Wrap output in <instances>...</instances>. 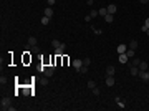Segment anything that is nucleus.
Masks as SVG:
<instances>
[{
    "label": "nucleus",
    "instance_id": "nucleus-1",
    "mask_svg": "<svg viewBox=\"0 0 149 111\" xmlns=\"http://www.w3.org/2000/svg\"><path fill=\"white\" fill-rule=\"evenodd\" d=\"M10 106H12L10 98H8V96H3V98H2V101H0V110H2V111H5V110H8Z\"/></svg>",
    "mask_w": 149,
    "mask_h": 111
},
{
    "label": "nucleus",
    "instance_id": "nucleus-2",
    "mask_svg": "<svg viewBox=\"0 0 149 111\" xmlns=\"http://www.w3.org/2000/svg\"><path fill=\"white\" fill-rule=\"evenodd\" d=\"M17 91H22V93L27 94V96L35 94V93H33V88H30V86H18V88H17Z\"/></svg>",
    "mask_w": 149,
    "mask_h": 111
},
{
    "label": "nucleus",
    "instance_id": "nucleus-3",
    "mask_svg": "<svg viewBox=\"0 0 149 111\" xmlns=\"http://www.w3.org/2000/svg\"><path fill=\"white\" fill-rule=\"evenodd\" d=\"M71 65H73V68H75L76 71H80V68L83 67V60L81 58H75V60L71 61Z\"/></svg>",
    "mask_w": 149,
    "mask_h": 111
},
{
    "label": "nucleus",
    "instance_id": "nucleus-4",
    "mask_svg": "<svg viewBox=\"0 0 149 111\" xmlns=\"http://www.w3.org/2000/svg\"><path fill=\"white\" fill-rule=\"evenodd\" d=\"M65 50H66V43H63L60 48H55V56H63L65 55Z\"/></svg>",
    "mask_w": 149,
    "mask_h": 111
},
{
    "label": "nucleus",
    "instance_id": "nucleus-5",
    "mask_svg": "<svg viewBox=\"0 0 149 111\" xmlns=\"http://www.w3.org/2000/svg\"><path fill=\"white\" fill-rule=\"evenodd\" d=\"M55 68H56V67H53V65H50V67L46 68V70H45V73H43V75H45L46 78H51V76H53V73H55Z\"/></svg>",
    "mask_w": 149,
    "mask_h": 111
},
{
    "label": "nucleus",
    "instance_id": "nucleus-6",
    "mask_svg": "<svg viewBox=\"0 0 149 111\" xmlns=\"http://www.w3.org/2000/svg\"><path fill=\"white\" fill-rule=\"evenodd\" d=\"M143 81H149V71L148 70H144V71H139V75H138Z\"/></svg>",
    "mask_w": 149,
    "mask_h": 111
},
{
    "label": "nucleus",
    "instance_id": "nucleus-7",
    "mask_svg": "<svg viewBox=\"0 0 149 111\" xmlns=\"http://www.w3.org/2000/svg\"><path fill=\"white\" fill-rule=\"evenodd\" d=\"M105 83H106V86L108 88H111V86H114V76H106V80H105Z\"/></svg>",
    "mask_w": 149,
    "mask_h": 111
},
{
    "label": "nucleus",
    "instance_id": "nucleus-8",
    "mask_svg": "<svg viewBox=\"0 0 149 111\" xmlns=\"http://www.w3.org/2000/svg\"><path fill=\"white\" fill-rule=\"evenodd\" d=\"M114 73H116V68L114 67H106V76H114Z\"/></svg>",
    "mask_w": 149,
    "mask_h": 111
},
{
    "label": "nucleus",
    "instance_id": "nucleus-9",
    "mask_svg": "<svg viewBox=\"0 0 149 111\" xmlns=\"http://www.w3.org/2000/svg\"><path fill=\"white\" fill-rule=\"evenodd\" d=\"M118 60H119V63H121V65H124V63H128V61H129V58H128L126 53H119V58H118Z\"/></svg>",
    "mask_w": 149,
    "mask_h": 111
},
{
    "label": "nucleus",
    "instance_id": "nucleus-10",
    "mask_svg": "<svg viewBox=\"0 0 149 111\" xmlns=\"http://www.w3.org/2000/svg\"><path fill=\"white\" fill-rule=\"evenodd\" d=\"M106 8H108V13H111V15H114L116 10H118V7H116L114 3H109V5L106 7Z\"/></svg>",
    "mask_w": 149,
    "mask_h": 111
},
{
    "label": "nucleus",
    "instance_id": "nucleus-11",
    "mask_svg": "<svg viewBox=\"0 0 149 111\" xmlns=\"http://www.w3.org/2000/svg\"><path fill=\"white\" fill-rule=\"evenodd\" d=\"M43 15H45V17H50V18H51V17H53V8H51V7H46V8L43 10Z\"/></svg>",
    "mask_w": 149,
    "mask_h": 111
},
{
    "label": "nucleus",
    "instance_id": "nucleus-12",
    "mask_svg": "<svg viewBox=\"0 0 149 111\" xmlns=\"http://www.w3.org/2000/svg\"><path fill=\"white\" fill-rule=\"evenodd\" d=\"M129 73H131L132 76H138L139 75V67H134V65H132V67L129 68Z\"/></svg>",
    "mask_w": 149,
    "mask_h": 111
},
{
    "label": "nucleus",
    "instance_id": "nucleus-13",
    "mask_svg": "<svg viewBox=\"0 0 149 111\" xmlns=\"http://www.w3.org/2000/svg\"><path fill=\"white\" fill-rule=\"evenodd\" d=\"M27 43H28V46H33V45H38V40L35 38V37H30L27 40Z\"/></svg>",
    "mask_w": 149,
    "mask_h": 111
},
{
    "label": "nucleus",
    "instance_id": "nucleus-14",
    "mask_svg": "<svg viewBox=\"0 0 149 111\" xmlns=\"http://www.w3.org/2000/svg\"><path fill=\"white\" fill-rule=\"evenodd\" d=\"M116 50H118V53H126L128 46H126L124 43H121V45H118V48H116Z\"/></svg>",
    "mask_w": 149,
    "mask_h": 111
},
{
    "label": "nucleus",
    "instance_id": "nucleus-15",
    "mask_svg": "<svg viewBox=\"0 0 149 111\" xmlns=\"http://www.w3.org/2000/svg\"><path fill=\"white\" fill-rule=\"evenodd\" d=\"M148 68H149V65L146 63V61L141 60V63H139V71H144V70H148Z\"/></svg>",
    "mask_w": 149,
    "mask_h": 111
},
{
    "label": "nucleus",
    "instance_id": "nucleus-16",
    "mask_svg": "<svg viewBox=\"0 0 149 111\" xmlns=\"http://www.w3.org/2000/svg\"><path fill=\"white\" fill-rule=\"evenodd\" d=\"M98 13L101 15V17H106V15H108V8H106V7H101V8L98 10Z\"/></svg>",
    "mask_w": 149,
    "mask_h": 111
},
{
    "label": "nucleus",
    "instance_id": "nucleus-17",
    "mask_svg": "<svg viewBox=\"0 0 149 111\" xmlns=\"http://www.w3.org/2000/svg\"><path fill=\"white\" fill-rule=\"evenodd\" d=\"M61 45L63 43H61L60 40H51V46H53V48H60Z\"/></svg>",
    "mask_w": 149,
    "mask_h": 111
},
{
    "label": "nucleus",
    "instance_id": "nucleus-18",
    "mask_svg": "<svg viewBox=\"0 0 149 111\" xmlns=\"http://www.w3.org/2000/svg\"><path fill=\"white\" fill-rule=\"evenodd\" d=\"M113 20H114V15H111V13H108L105 17V22L106 23H113Z\"/></svg>",
    "mask_w": 149,
    "mask_h": 111
},
{
    "label": "nucleus",
    "instance_id": "nucleus-19",
    "mask_svg": "<svg viewBox=\"0 0 149 111\" xmlns=\"http://www.w3.org/2000/svg\"><path fill=\"white\" fill-rule=\"evenodd\" d=\"M129 48L136 50V48H138V40H131V42H129Z\"/></svg>",
    "mask_w": 149,
    "mask_h": 111
},
{
    "label": "nucleus",
    "instance_id": "nucleus-20",
    "mask_svg": "<svg viewBox=\"0 0 149 111\" xmlns=\"http://www.w3.org/2000/svg\"><path fill=\"white\" fill-rule=\"evenodd\" d=\"M30 51L32 53H40V46L38 45H33V46H30Z\"/></svg>",
    "mask_w": 149,
    "mask_h": 111
},
{
    "label": "nucleus",
    "instance_id": "nucleus-21",
    "mask_svg": "<svg viewBox=\"0 0 149 111\" xmlns=\"http://www.w3.org/2000/svg\"><path fill=\"white\" fill-rule=\"evenodd\" d=\"M83 65H85V67H89V65H91V58H89V56L83 58Z\"/></svg>",
    "mask_w": 149,
    "mask_h": 111
},
{
    "label": "nucleus",
    "instance_id": "nucleus-22",
    "mask_svg": "<svg viewBox=\"0 0 149 111\" xmlns=\"http://www.w3.org/2000/svg\"><path fill=\"white\" fill-rule=\"evenodd\" d=\"M126 55H128V58H132V56H134V50H132V48H128Z\"/></svg>",
    "mask_w": 149,
    "mask_h": 111
},
{
    "label": "nucleus",
    "instance_id": "nucleus-23",
    "mask_svg": "<svg viewBox=\"0 0 149 111\" xmlns=\"http://www.w3.org/2000/svg\"><path fill=\"white\" fill-rule=\"evenodd\" d=\"M48 23H50V17H45L43 15L42 17V25H48Z\"/></svg>",
    "mask_w": 149,
    "mask_h": 111
},
{
    "label": "nucleus",
    "instance_id": "nucleus-24",
    "mask_svg": "<svg viewBox=\"0 0 149 111\" xmlns=\"http://www.w3.org/2000/svg\"><path fill=\"white\" fill-rule=\"evenodd\" d=\"M116 103H118V106H119V108H121V110H124V108H126V103H124V101L118 100V101H116Z\"/></svg>",
    "mask_w": 149,
    "mask_h": 111
},
{
    "label": "nucleus",
    "instance_id": "nucleus-25",
    "mask_svg": "<svg viewBox=\"0 0 149 111\" xmlns=\"http://www.w3.org/2000/svg\"><path fill=\"white\" fill-rule=\"evenodd\" d=\"M98 15H99V13H98V10H91V12H89V17H91V18H96Z\"/></svg>",
    "mask_w": 149,
    "mask_h": 111
},
{
    "label": "nucleus",
    "instance_id": "nucleus-26",
    "mask_svg": "<svg viewBox=\"0 0 149 111\" xmlns=\"http://www.w3.org/2000/svg\"><path fill=\"white\" fill-rule=\"evenodd\" d=\"M80 73H81V75H86V73H88V67H85V65H83V67L80 68Z\"/></svg>",
    "mask_w": 149,
    "mask_h": 111
},
{
    "label": "nucleus",
    "instance_id": "nucleus-27",
    "mask_svg": "<svg viewBox=\"0 0 149 111\" xmlns=\"http://www.w3.org/2000/svg\"><path fill=\"white\" fill-rule=\"evenodd\" d=\"M94 86H96V83H94L93 80H89V81H88V88H89V89H93Z\"/></svg>",
    "mask_w": 149,
    "mask_h": 111
},
{
    "label": "nucleus",
    "instance_id": "nucleus-28",
    "mask_svg": "<svg viewBox=\"0 0 149 111\" xmlns=\"http://www.w3.org/2000/svg\"><path fill=\"white\" fill-rule=\"evenodd\" d=\"M7 81H8V80H7V76H2V78H0V85H2V86H3V85H7Z\"/></svg>",
    "mask_w": 149,
    "mask_h": 111
},
{
    "label": "nucleus",
    "instance_id": "nucleus-29",
    "mask_svg": "<svg viewBox=\"0 0 149 111\" xmlns=\"http://www.w3.org/2000/svg\"><path fill=\"white\" fill-rule=\"evenodd\" d=\"M46 68H48L46 65H42V67H38V71L40 73H45V70H46Z\"/></svg>",
    "mask_w": 149,
    "mask_h": 111
},
{
    "label": "nucleus",
    "instance_id": "nucleus-30",
    "mask_svg": "<svg viewBox=\"0 0 149 111\" xmlns=\"http://www.w3.org/2000/svg\"><path fill=\"white\" fill-rule=\"evenodd\" d=\"M99 93H101V91H99V88H98V86H94V88H93V94H96V96H98Z\"/></svg>",
    "mask_w": 149,
    "mask_h": 111
},
{
    "label": "nucleus",
    "instance_id": "nucleus-31",
    "mask_svg": "<svg viewBox=\"0 0 149 111\" xmlns=\"http://www.w3.org/2000/svg\"><path fill=\"white\" fill-rule=\"evenodd\" d=\"M139 63H141V60H139V58H136V60H132V65H134V67H139Z\"/></svg>",
    "mask_w": 149,
    "mask_h": 111
},
{
    "label": "nucleus",
    "instance_id": "nucleus-32",
    "mask_svg": "<svg viewBox=\"0 0 149 111\" xmlns=\"http://www.w3.org/2000/svg\"><path fill=\"white\" fill-rule=\"evenodd\" d=\"M55 2H56V0H46V3H48V7H53V5H55Z\"/></svg>",
    "mask_w": 149,
    "mask_h": 111
},
{
    "label": "nucleus",
    "instance_id": "nucleus-33",
    "mask_svg": "<svg viewBox=\"0 0 149 111\" xmlns=\"http://www.w3.org/2000/svg\"><path fill=\"white\" fill-rule=\"evenodd\" d=\"M93 32H94L96 35H99V33H101V30H99V28H93Z\"/></svg>",
    "mask_w": 149,
    "mask_h": 111
},
{
    "label": "nucleus",
    "instance_id": "nucleus-34",
    "mask_svg": "<svg viewBox=\"0 0 149 111\" xmlns=\"http://www.w3.org/2000/svg\"><path fill=\"white\" fill-rule=\"evenodd\" d=\"M141 30H143V32H144V33H146V32H148V30H149V28H148V27H146V25H143V27H141Z\"/></svg>",
    "mask_w": 149,
    "mask_h": 111
},
{
    "label": "nucleus",
    "instance_id": "nucleus-35",
    "mask_svg": "<svg viewBox=\"0 0 149 111\" xmlns=\"http://www.w3.org/2000/svg\"><path fill=\"white\" fill-rule=\"evenodd\" d=\"M144 25H146V27H148V28H149V17H148V18H146V22H144Z\"/></svg>",
    "mask_w": 149,
    "mask_h": 111
},
{
    "label": "nucleus",
    "instance_id": "nucleus-36",
    "mask_svg": "<svg viewBox=\"0 0 149 111\" xmlns=\"http://www.w3.org/2000/svg\"><path fill=\"white\" fill-rule=\"evenodd\" d=\"M139 2H141V3H148L149 0H139Z\"/></svg>",
    "mask_w": 149,
    "mask_h": 111
},
{
    "label": "nucleus",
    "instance_id": "nucleus-37",
    "mask_svg": "<svg viewBox=\"0 0 149 111\" xmlns=\"http://www.w3.org/2000/svg\"><path fill=\"white\" fill-rule=\"evenodd\" d=\"M146 33H148V37H149V30H148V32H146Z\"/></svg>",
    "mask_w": 149,
    "mask_h": 111
}]
</instances>
